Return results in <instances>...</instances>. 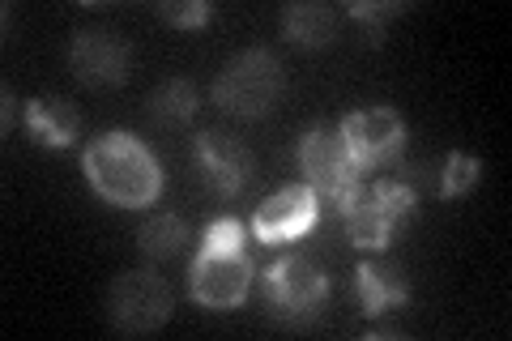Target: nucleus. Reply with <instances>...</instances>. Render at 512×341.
<instances>
[{
  "label": "nucleus",
  "mask_w": 512,
  "mask_h": 341,
  "mask_svg": "<svg viewBox=\"0 0 512 341\" xmlns=\"http://www.w3.org/2000/svg\"><path fill=\"white\" fill-rule=\"evenodd\" d=\"M82 171L103 201L124 209L154 205L163 192V167H158L154 150H146L133 133H103L86 150Z\"/></svg>",
  "instance_id": "1"
},
{
  "label": "nucleus",
  "mask_w": 512,
  "mask_h": 341,
  "mask_svg": "<svg viewBox=\"0 0 512 341\" xmlns=\"http://www.w3.org/2000/svg\"><path fill=\"white\" fill-rule=\"evenodd\" d=\"M299 167L308 175V188L316 192L320 214L346 218L350 209L363 201V184H359L363 171L350 162L346 141H342V133H333V128L316 124L299 137Z\"/></svg>",
  "instance_id": "2"
},
{
  "label": "nucleus",
  "mask_w": 512,
  "mask_h": 341,
  "mask_svg": "<svg viewBox=\"0 0 512 341\" xmlns=\"http://www.w3.org/2000/svg\"><path fill=\"white\" fill-rule=\"evenodd\" d=\"M286 86L282 77V64L274 52H265V47H252V52H239L227 69L218 73L214 81V99L222 111H231V116H265L269 107L278 103V94Z\"/></svg>",
  "instance_id": "3"
},
{
  "label": "nucleus",
  "mask_w": 512,
  "mask_h": 341,
  "mask_svg": "<svg viewBox=\"0 0 512 341\" xmlns=\"http://www.w3.org/2000/svg\"><path fill=\"white\" fill-rule=\"evenodd\" d=\"M107 316L128 337L163 329L167 316H171V286L150 269L120 273L107 290Z\"/></svg>",
  "instance_id": "4"
},
{
  "label": "nucleus",
  "mask_w": 512,
  "mask_h": 341,
  "mask_svg": "<svg viewBox=\"0 0 512 341\" xmlns=\"http://www.w3.org/2000/svg\"><path fill=\"white\" fill-rule=\"evenodd\" d=\"M261 286H265V299H269V307H274V316L291 320V324L312 320L320 312V303H325V295H329L325 269L312 265L308 256H282L278 265H269Z\"/></svg>",
  "instance_id": "5"
},
{
  "label": "nucleus",
  "mask_w": 512,
  "mask_h": 341,
  "mask_svg": "<svg viewBox=\"0 0 512 341\" xmlns=\"http://www.w3.org/2000/svg\"><path fill=\"white\" fill-rule=\"evenodd\" d=\"M342 141H346V154L359 171H372L384 167V162H397L402 158V145H406V124L393 107H363V111H350L342 120Z\"/></svg>",
  "instance_id": "6"
},
{
  "label": "nucleus",
  "mask_w": 512,
  "mask_h": 341,
  "mask_svg": "<svg viewBox=\"0 0 512 341\" xmlns=\"http://www.w3.org/2000/svg\"><path fill=\"white\" fill-rule=\"evenodd\" d=\"M252 290V256L248 248L231 252H197L192 261V299L210 312H231Z\"/></svg>",
  "instance_id": "7"
},
{
  "label": "nucleus",
  "mask_w": 512,
  "mask_h": 341,
  "mask_svg": "<svg viewBox=\"0 0 512 341\" xmlns=\"http://www.w3.org/2000/svg\"><path fill=\"white\" fill-rule=\"evenodd\" d=\"M320 218V201H316V192L308 184H295V188H282L274 192L261 209H256V218H252V231L261 243H291L299 235H308L312 226Z\"/></svg>",
  "instance_id": "8"
},
{
  "label": "nucleus",
  "mask_w": 512,
  "mask_h": 341,
  "mask_svg": "<svg viewBox=\"0 0 512 341\" xmlns=\"http://www.w3.org/2000/svg\"><path fill=\"white\" fill-rule=\"evenodd\" d=\"M128 60H133L128 56V43L116 39L103 26H86V30L73 35L69 64L86 86H120V81L128 77Z\"/></svg>",
  "instance_id": "9"
},
{
  "label": "nucleus",
  "mask_w": 512,
  "mask_h": 341,
  "mask_svg": "<svg viewBox=\"0 0 512 341\" xmlns=\"http://www.w3.org/2000/svg\"><path fill=\"white\" fill-rule=\"evenodd\" d=\"M197 162L205 171V180H210L214 192H222V197H239L248 184V150L239 145L235 137H222V133H201L197 137Z\"/></svg>",
  "instance_id": "10"
},
{
  "label": "nucleus",
  "mask_w": 512,
  "mask_h": 341,
  "mask_svg": "<svg viewBox=\"0 0 512 341\" xmlns=\"http://www.w3.org/2000/svg\"><path fill=\"white\" fill-rule=\"evenodd\" d=\"M355 290H359V303L367 316H389L410 299V286L402 282V273L384 269V265H359Z\"/></svg>",
  "instance_id": "11"
},
{
  "label": "nucleus",
  "mask_w": 512,
  "mask_h": 341,
  "mask_svg": "<svg viewBox=\"0 0 512 341\" xmlns=\"http://www.w3.org/2000/svg\"><path fill=\"white\" fill-rule=\"evenodd\" d=\"M26 128L52 150H69L77 137V111L69 99H30L26 103Z\"/></svg>",
  "instance_id": "12"
},
{
  "label": "nucleus",
  "mask_w": 512,
  "mask_h": 341,
  "mask_svg": "<svg viewBox=\"0 0 512 341\" xmlns=\"http://www.w3.org/2000/svg\"><path fill=\"white\" fill-rule=\"evenodd\" d=\"M282 30H286V39L299 43V47H325V43H333V35H338V13L329 5H316V0L286 5Z\"/></svg>",
  "instance_id": "13"
},
{
  "label": "nucleus",
  "mask_w": 512,
  "mask_h": 341,
  "mask_svg": "<svg viewBox=\"0 0 512 341\" xmlns=\"http://www.w3.org/2000/svg\"><path fill=\"white\" fill-rule=\"evenodd\" d=\"M393 226H397V222L384 214V209H380L372 197H363V201L346 214V235H350V243H355V248H367V252L389 248Z\"/></svg>",
  "instance_id": "14"
},
{
  "label": "nucleus",
  "mask_w": 512,
  "mask_h": 341,
  "mask_svg": "<svg viewBox=\"0 0 512 341\" xmlns=\"http://www.w3.org/2000/svg\"><path fill=\"white\" fill-rule=\"evenodd\" d=\"M150 116L158 124H167V128H180L188 124L192 116H197V86L184 77H171L163 81L154 94H150Z\"/></svg>",
  "instance_id": "15"
},
{
  "label": "nucleus",
  "mask_w": 512,
  "mask_h": 341,
  "mask_svg": "<svg viewBox=\"0 0 512 341\" xmlns=\"http://www.w3.org/2000/svg\"><path fill=\"white\" fill-rule=\"evenodd\" d=\"M184 218L180 214H154L146 226H141V252L154 256V261H171V256H180L184 248Z\"/></svg>",
  "instance_id": "16"
},
{
  "label": "nucleus",
  "mask_w": 512,
  "mask_h": 341,
  "mask_svg": "<svg viewBox=\"0 0 512 341\" xmlns=\"http://www.w3.org/2000/svg\"><path fill=\"white\" fill-rule=\"evenodd\" d=\"M478 171H483V162H478L474 154H448L440 162V180H436V192L444 201H453V197H466V192L478 184Z\"/></svg>",
  "instance_id": "17"
},
{
  "label": "nucleus",
  "mask_w": 512,
  "mask_h": 341,
  "mask_svg": "<svg viewBox=\"0 0 512 341\" xmlns=\"http://www.w3.org/2000/svg\"><path fill=\"white\" fill-rule=\"evenodd\" d=\"M367 197H372L393 222L410 218V214H414V205H419V192H414V184L402 180V175H389V180H380L372 192H367Z\"/></svg>",
  "instance_id": "18"
},
{
  "label": "nucleus",
  "mask_w": 512,
  "mask_h": 341,
  "mask_svg": "<svg viewBox=\"0 0 512 341\" xmlns=\"http://www.w3.org/2000/svg\"><path fill=\"white\" fill-rule=\"evenodd\" d=\"M402 9H406L402 0H380V5H372V0H355V5H350V18L367 26V43H380L384 22H393Z\"/></svg>",
  "instance_id": "19"
},
{
  "label": "nucleus",
  "mask_w": 512,
  "mask_h": 341,
  "mask_svg": "<svg viewBox=\"0 0 512 341\" xmlns=\"http://www.w3.org/2000/svg\"><path fill=\"white\" fill-rule=\"evenodd\" d=\"M158 18L180 26V30H197V26L210 22V5H205V0H163V5H158Z\"/></svg>",
  "instance_id": "20"
},
{
  "label": "nucleus",
  "mask_w": 512,
  "mask_h": 341,
  "mask_svg": "<svg viewBox=\"0 0 512 341\" xmlns=\"http://www.w3.org/2000/svg\"><path fill=\"white\" fill-rule=\"evenodd\" d=\"M231 248H248L244 222H239V218L210 222V231H205V239H201V252H231Z\"/></svg>",
  "instance_id": "21"
},
{
  "label": "nucleus",
  "mask_w": 512,
  "mask_h": 341,
  "mask_svg": "<svg viewBox=\"0 0 512 341\" xmlns=\"http://www.w3.org/2000/svg\"><path fill=\"white\" fill-rule=\"evenodd\" d=\"M5 128H13V94L5 90Z\"/></svg>",
  "instance_id": "22"
}]
</instances>
